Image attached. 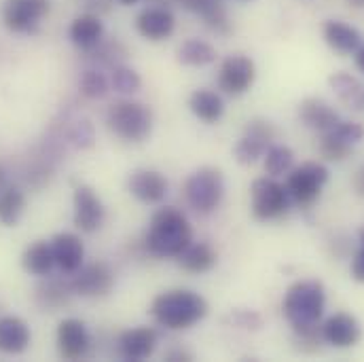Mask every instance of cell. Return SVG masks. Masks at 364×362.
<instances>
[{
	"label": "cell",
	"mask_w": 364,
	"mask_h": 362,
	"mask_svg": "<svg viewBox=\"0 0 364 362\" xmlns=\"http://www.w3.org/2000/svg\"><path fill=\"white\" fill-rule=\"evenodd\" d=\"M324 305L326 292L318 280H301L288 288L284 297V316L299 339L322 337L320 318L324 314Z\"/></svg>",
	"instance_id": "6da1fadb"
},
{
	"label": "cell",
	"mask_w": 364,
	"mask_h": 362,
	"mask_svg": "<svg viewBox=\"0 0 364 362\" xmlns=\"http://www.w3.org/2000/svg\"><path fill=\"white\" fill-rule=\"evenodd\" d=\"M193 242V229L176 208H161L153 214L144 235V246L153 257L176 259Z\"/></svg>",
	"instance_id": "7a4b0ae2"
},
{
	"label": "cell",
	"mask_w": 364,
	"mask_h": 362,
	"mask_svg": "<svg viewBox=\"0 0 364 362\" xmlns=\"http://www.w3.org/2000/svg\"><path fill=\"white\" fill-rule=\"evenodd\" d=\"M153 318L172 331L195 326L208 314V303L201 294L193 290H168L155 297L151 305Z\"/></svg>",
	"instance_id": "3957f363"
},
{
	"label": "cell",
	"mask_w": 364,
	"mask_h": 362,
	"mask_svg": "<svg viewBox=\"0 0 364 362\" xmlns=\"http://www.w3.org/2000/svg\"><path fill=\"white\" fill-rule=\"evenodd\" d=\"M106 123L119 138L127 142H142L153 129V112L140 102L119 100L108 108Z\"/></svg>",
	"instance_id": "277c9868"
},
{
	"label": "cell",
	"mask_w": 364,
	"mask_h": 362,
	"mask_svg": "<svg viewBox=\"0 0 364 362\" xmlns=\"http://www.w3.org/2000/svg\"><path fill=\"white\" fill-rule=\"evenodd\" d=\"M184 195L186 201L193 210L199 214H210L214 212L225 195V179L223 172L216 168H201L188 176L184 184Z\"/></svg>",
	"instance_id": "5b68a950"
},
{
	"label": "cell",
	"mask_w": 364,
	"mask_h": 362,
	"mask_svg": "<svg viewBox=\"0 0 364 362\" xmlns=\"http://www.w3.org/2000/svg\"><path fill=\"white\" fill-rule=\"evenodd\" d=\"M51 0H4L0 9L2 23L15 34H34L41 19L49 13Z\"/></svg>",
	"instance_id": "8992f818"
},
{
	"label": "cell",
	"mask_w": 364,
	"mask_h": 362,
	"mask_svg": "<svg viewBox=\"0 0 364 362\" xmlns=\"http://www.w3.org/2000/svg\"><path fill=\"white\" fill-rule=\"evenodd\" d=\"M252 216L259 220H275L282 218L290 208V195L284 184L272 179H259L252 182Z\"/></svg>",
	"instance_id": "52a82bcc"
},
{
	"label": "cell",
	"mask_w": 364,
	"mask_h": 362,
	"mask_svg": "<svg viewBox=\"0 0 364 362\" xmlns=\"http://www.w3.org/2000/svg\"><path fill=\"white\" fill-rule=\"evenodd\" d=\"M326 182H328V170L322 164L307 161V164H303L301 168H296V170H292L288 174L286 191L301 206H309L320 197L322 186Z\"/></svg>",
	"instance_id": "ba28073f"
},
{
	"label": "cell",
	"mask_w": 364,
	"mask_h": 362,
	"mask_svg": "<svg viewBox=\"0 0 364 362\" xmlns=\"http://www.w3.org/2000/svg\"><path fill=\"white\" fill-rule=\"evenodd\" d=\"M275 140V127L273 123L265 119H255L246 125V134L242 136V140L235 144V159L242 166H250L257 164L261 157H265L267 149L272 147Z\"/></svg>",
	"instance_id": "9c48e42d"
},
{
	"label": "cell",
	"mask_w": 364,
	"mask_h": 362,
	"mask_svg": "<svg viewBox=\"0 0 364 362\" xmlns=\"http://www.w3.org/2000/svg\"><path fill=\"white\" fill-rule=\"evenodd\" d=\"M257 79V66L248 55H229L218 73V87L229 95H242L252 87Z\"/></svg>",
	"instance_id": "30bf717a"
},
{
	"label": "cell",
	"mask_w": 364,
	"mask_h": 362,
	"mask_svg": "<svg viewBox=\"0 0 364 362\" xmlns=\"http://www.w3.org/2000/svg\"><path fill=\"white\" fill-rule=\"evenodd\" d=\"M91 348V337L85 322L77 318H66L58 326V350L66 361H81L87 356Z\"/></svg>",
	"instance_id": "8fae6325"
},
{
	"label": "cell",
	"mask_w": 364,
	"mask_h": 362,
	"mask_svg": "<svg viewBox=\"0 0 364 362\" xmlns=\"http://www.w3.org/2000/svg\"><path fill=\"white\" fill-rule=\"evenodd\" d=\"M114 284V275L110 272V267L106 263H91L83 265L73 277V288L75 294L79 297H87V299H97V297H106L112 290Z\"/></svg>",
	"instance_id": "7c38bea8"
},
{
	"label": "cell",
	"mask_w": 364,
	"mask_h": 362,
	"mask_svg": "<svg viewBox=\"0 0 364 362\" xmlns=\"http://www.w3.org/2000/svg\"><path fill=\"white\" fill-rule=\"evenodd\" d=\"M106 216V210L102 206V199L95 195V191L81 184L75 188V227L85 231V233H93L102 227Z\"/></svg>",
	"instance_id": "4fadbf2b"
},
{
	"label": "cell",
	"mask_w": 364,
	"mask_h": 362,
	"mask_svg": "<svg viewBox=\"0 0 364 362\" xmlns=\"http://www.w3.org/2000/svg\"><path fill=\"white\" fill-rule=\"evenodd\" d=\"M174 28H176L174 13L166 6H146L136 17V30L146 41H155V43L166 41L172 36Z\"/></svg>",
	"instance_id": "5bb4252c"
},
{
	"label": "cell",
	"mask_w": 364,
	"mask_h": 362,
	"mask_svg": "<svg viewBox=\"0 0 364 362\" xmlns=\"http://www.w3.org/2000/svg\"><path fill=\"white\" fill-rule=\"evenodd\" d=\"M299 119H301V123L305 127H309L314 132H320V134L333 132L341 123L339 112L328 102H324L320 97L303 100L301 106H299Z\"/></svg>",
	"instance_id": "9a60e30c"
},
{
	"label": "cell",
	"mask_w": 364,
	"mask_h": 362,
	"mask_svg": "<svg viewBox=\"0 0 364 362\" xmlns=\"http://www.w3.org/2000/svg\"><path fill=\"white\" fill-rule=\"evenodd\" d=\"M363 326L350 314H335L322 324V339L335 348H352L360 341Z\"/></svg>",
	"instance_id": "2e32d148"
},
{
	"label": "cell",
	"mask_w": 364,
	"mask_h": 362,
	"mask_svg": "<svg viewBox=\"0 0 364 362\" xmlns=\"http://www.w3.org/2000/svg\"><path fill=\"white\" fill-rule=\"evenodd\" d=\"M55 265L60 267L62 273H77L83 267L85 259V246L79 235L75 233H58L51 240Z\"/></svg>",
	"instance_id": "e0dca14e"
},
{
	"label": "cell",
	"mask_w": 364,
	"mask_h": 362,
	"mask_svg": "<svg viewBox=\"0 0 364 362\" xmlns=\"http://www.w3.org/2000/svg\"><path fill=\"white\" fill-rule=\"evenodd\" d=\"M129 193L144 203H159L168 193V181L155 170H136L127 181Z\"/></svg>",
	"instance_id": "ac0fdd59"
},
{
	"label": "cell",
	"mask_w": 364,
	"mask_h": 362,
	"mask_svg": "<svg viewBox=\"0 0 364 362\" xmlns=\"http://www.w3.org/2000/svg\"><path fill=\"white\" fill-rule=\"evenodd\" d=\"M75 294L73 282L62 277H47L43 280L34 290V301L43 312H58L66 305H70Z\"/></svg>",
	"instance_id": "d6986e66"
},
{
	"label": "cell",
	"mask_w": 364,
	"mask_h": 362,
	"mask_svg": "<svg viewBox=\"0 0 364 362\" xmlns=\"http://www.w3.org/2000/svg\"><path fill=\"white\" fill-rule=\"evenodd\" d=\"M157 348V333L149 326L125 331L119 339V352L125 361H144L153 356Z\"/></svg>",
	"instance_id": "ffe728a7"
},
{
	"label": "cell",
	"mask_w": 364,
	"mask_h": 362,
	"mask_svg": "<svg viewBox=\"0 0 364 362\" xmlns=\"http://www.w3.org/2000/svg\"><path fill=\"white\" fill-rule=\"evenodd\" d=\"M178 4L184 11L199 15L205 21V26L218 34H227L231 30L229 15L223 0H178Z\"/></svg>",
	"instance_id": "44dd1931"
},
{
	"label": "cell",
	"mask_w": 364,
	"mask_h": 362,
	"mask_svg": "<svg viewBox=\"0 0 364 362\" xmlns=\"http://www.w3.org/2000/svg\"><path fill=\"white\" fill-rule=\"evenodd\" d=\"M32 333L30 326L17 316L0 318V352L4 354H21L30 346Z\"/></svg>",
	"instance_id": "7402d4cb"
},
{
	"label": "cell",
	"mask_w": 364,
	"mask_h": 362,
	"mask_svg": "<svg viewBox=\"0 0 364 362\" xmlns=\"http://www.w3.org/2000/svg\"><path fill=\"white\" fill-rule=\"evenodd\" d=\"M324 41L337 53L348 55V53H356V49L363 45V34L350 23H343L339 19H331L324 23Z\"/></svg>",
	"instance_id": "603a6c76"
},
{
	"label": "cell",
	"mask_w": 364,
	"mask_h": 362,
	"mask_svg": "<svg viewBox=\"0 0 364 362\" xmlns=\"http://www.w3.org/2000/svg\"><path fill=\"white\" fill-rule=\"evenodd\" d=\"M68 36H70V41H73L79 49H83V51L95 47V45L102 41V36H104V23H102L100 15L83 13V15L75 17L73 23H70Z\"/></svg>",
	"instance_id": "cb8c5ba5"
},
{
	"label": "cell",
	"mask_w": 364,
	"mask_h": 362,
	"mask_svg": "<svg viewBox=\"0 0 364 362\" xmlns=\"http://www.w3.org/2000/svg\"><path fill=\"white\" fill-rule=\"evenodd\" d=\"M21 265L23 270L32 275H41L47 277L51 270L55 267V257H53V248L51 242H34L32 246L26 248V252L21 255Z\"/></svg>",
	"instance_id": "d4e9b609"
},
{
	"label": "cell",
	"mask_w": 364,
	"mask_h": 362,
	"mask_svg": "<svg viewBox=\"0 0 364 362\" xmlns=\"http://www.w3.org/2000/svg\"><path fill=\"white\" fill-rule=\"evenodd\" d=\"M188 108L191 112L205 121V123H216L225 115V102L218 93L210 90H197L188 97Z\"/></svg>",
	"instance_id": "484cf974"
},
{
	"label": "cell",
	"mask_w": 364,
	"mask_h": 362,
	"mask_svg": "<svg viewBox=\"0 0 364 362\" xmlns=\"http://www.w3.org/2000/svg\"><path fill=\"white\" fill-rule=\"evenodd\" d=\"M176 259H178V263H181V267L184 272L205 273L216 265V259L218 257H216V252H214L212 246H208L203 242H199V244H193L191 242Z\"/></svg>",
	"instance_id": "4316f807"
},
{
	"label": "cell",
	"mask_w": 364,
	"mask_h": 362,
	"mask_svg": "<svg viewBox=\"0 0 364 362\" xmlns=\"http://www.w3.org/2000/svg\"><path fill=\"white\" fill-rule=\"evenodd\" d=\"M26 210V195L17 186H6L0 191V223L4 227H15Z\"/></svg>",
	"instance_id": "83f0119b"
},
{
	"label": "cell",
	"mask_w": 364,
	"mask_h": 362,
	"mask_svg": "<svg viewBox=\"0 0 364 362\" xmlns=\"http://www.w3.org/2000/svg\"><path fill=\"white\" fill-rule=\"evenodd\" d=\"M216 60V49L199 38L184 41L178 49V62L186 66H208Z\"/></svg>",
	"instance_id": "f1b7e54d"
},
{
	"label": "cell",
	"mask_w": 364,
	"mask_h": 362,
	"mask_svg": "<svg viewBox=\"0 0 364 362\" xmlns=\"http://www.w3.org/2000/svg\"><path fill=\"white\" fill-rule=\"evenodd\" d=\"M328 85H331V90L335 91V95L341 100V102H346V104H350V106H356V102H358V97H360V93H363V85L358 83V79H354L352 75H348V73H337V75H333L331 79H328Z\"/></svg>",
	"instance_id": "f546056e"
},
{
	"label": "cell",
	"mask_w": 364,
	"mask_h": 362,
	"mask_svg": "<svg viewBox=\"0 0 364 362\" xmlns=\"http://www.w3.org/2000/svg\"><path fill=\"white\" fill-rule=\"evenodd\" d=\"M294 161V153L284 144H272L265 153V172L269 176H282L290 172Z\"/></svg>",
	"instance_id": "4dcf8cb0"
},
{
	"label": "cell",
	"mask_w": 364,
	"mask_h": 362,
	"mask_svg": "<svg viewBox=\"0 0 364 362\" xmlns=\"http://www.w3.org/2000/svg\"><path fill=\"white\" fill-rule=\"evenodd\" d=\"M87 53H91V62H95V64L100 62L102 66H110V68L121 66V60L125 58V49L117 41H112V43L100 41L95 47L87 49Z\"/></svg>",
	"instance_id": "1f68e13d"
},
{
	"label": "cell",
	"mask_w": 364,
	"mask_h": 362,
	"mask_svg": "<svg viewBox=\"0 0 364 362\" xmlns=\"http://www.w3.org/2000/svg\"><path fill=\"white\" fill-rule=\"evenodd\" d=\"M79 90L85 97L90 100H97V97H104L108 90H110V83L106 79V75L97 68H90L81 75V81H79Z\"/></svg>",
	"instance_id": "d6a6232c"
},
{
	"label": "cell",
	"mask_w": 364,
	"mask_h": 362,
	"mask_svg": "<svg viewBox=\"0 0 364 362\" xmlns=\"http://www.w3.org/2000/svg\"><path fill=\"white\" fill-rule=\"evenodd\" d=\"M352 151V144H348L343 138H339L335 132H326L320 138V153L328 161H343Z\"/></svg>",
	"instance_id": "836d02e7"
},
{
	"label": "cell",
	"mask_w": 364,
	"mask_h": 362,
	"mask_svg": "<svg viewBox=\"0 0 364 362\" xmlns=\"http://www.w3.org/2000/svg\"><path fill=\"white\" fill-rule=\"evenodd\" d=\"M110 83H112L114 90L121 91V93H136L142 85L140 75L134 68H127V66H114Z\"/></svg>",
	"instance_id": "e575fe53"
},
{
	"label": "cell",
	"mask_w": 364,
	"mask_h": 362,
	"mask_svg": "<svg viewBox=\"0 0 364 362\" xmlns=\"http://www.w3.org/2000/svg\"><path fill=\"white\" fill-rule=\"evenodd\" d=\"M70 140L75 147L79 149H90L93 147V140H95V134H93V125H91L87 119H81L73 125L70 129Z\"/></svg>",
	"instance_id": "d590c367"
},
{
	"label": "cell",
	"mask_w": 364,
	"mask_h": 362,
	"mask_svg": "<svg viewBox=\"0 0 364 362\" xmlns=\"http://www.w3.org/2000/svg\"><path fill=\"white\" fill-rule=\"evenodd\" d=\"M339 138H343L348 144H358L364 138V127L360 123H352V121H341L335 129H333Z\"/></svg>",
	"instance_id": "8d00e7d4"
},
{
	"label": "cell",
	"mask_w": 364,
	"mask_h": 362,
	"mask_svg": "<svg viewBox=\"0 0 364 362\" xmlns=\"http://www.w3.org/2000/svg\"><path fill=\"white\" fill-rule=\"evenodd\" d=\"M352 277L364 284V246H360V250L352 259Z\"/></svg>",
	"instance_id": "74e56055"
},
{
	"label": "cell",
	"mask_w": 364,
	"mask_h": 362,
	"mask_svg": "<svg viewBox=\"0 0 364 362\" xmlns=\"http://www.w3.org/2000/svg\"><path fill=\"white\" fill-rule=\"evenodd\" d=\"M110 2H112V0H85V6L90 9V13L97 15V13L110 11Z\"/></svg>",
	"instance_id": "f35d334b"
},
{
	"label": "cell",
	"mask_w": 364,
	"mask_h": 362,
	"mask_svg": "<svg viewBox=\"0 0 364 362\" xmlns=\"http://www.w3.org/2000/svg\"><path fill=\"white\" fill-rule=\"evenodd\" d=\"M166 361H191V354L184 350H172L166 354Z\"/></svg>",
	"instance_id": "ab89813d"
},
{
	"label": "cell",
	"mask_w": 364,
	"mask_h": 362,
	"mask_svg": "<svg viewBox=\"0 0 364 362\" xmlns=\"http://www.w3.org/2000/svg\"><path fill=\"white\" fill-rule=\"evenodd\" d=\"M354 62H356V66H358V70L364 73V45H360L358 49H356V55H354Z\"/></svg>",
	"instance_id": "60d3db41"
},
{
	"label": "cell",
	"mask_w": 364,
	"mask_h": 362,
	"mask_svg": "<svg viewBox=\"0 0 364 362\" xmlns=\"http://www.w3.org/2000/svg\"><path fill=\"white\" fill-rule=\"evenodd\" d=\"M354 186H356V191L364 195V168L358 170V174H356V179H354Z\"/></svg>",
	"instance_id": "b9f144b4"
},
{
	"label": "cell",
	"mask_w": 364,
	"mask_h": 362,
	"mask_svg": "<svg viewBox=\"0 0 364 362\" xmlns=\"http://www.w3.org/2000/svg\"><path fill=\"white\" fill-rule=\"evenodd\" d=\"M153 6H166V9H170L172 4H178V0H149Z\"/></svg>",
	"instance_id": "7bdbcfd3"
},
{
	"label": "cell",
	"mask_w": 364,
	"mask_h": 362,
	"mask_svg": "<svg viewBox=\"0 0 364 362\" xmlns=\"http://www.w3.org/2000/svg\"><path fill=\"white\" fill-rule=\"evenodd\" d=\"M354 108H358V110H364V90L360 93V97H358V102H356V106Z\"/></svg>",
	"instance_id": "ee69618b"
},
{
	"label": "cell",
	"mask_w": 364,
	"mask_h": 362,
	"mask_svg": "<svg viewBox=\"0 0 364 362\" xmlns=\"http://www.w3.org/2000/svg\"><path fill=\"white\" fill-rule=\"evenodd\" d=\"M4 181H6V174H4V168L0 166V188L4 186Z\"/></svg>",
	"instance_id": "f6af8a7d"
},
{
	"label": "cell",
	"mask_w": 364,
	"mask_h": 362,
	"mask_svg": "<svg viewBox=\"0 0 364 362\" xmlns=\"http://www.w3.org/2000/svg\"><path fill=\"white\" fill-rule=\"evenodd\" d=\"M117 2H121V4H125V6H129V4H136V2H140V0H117Z\"/></svg>",
	"instance_id": "bcb514c9"
},
{
	"label": "cell",
	"mask_w": 364,
	"mask_h": 362,
	"mask_svg": "<svg viewBox=\"0 0 364 362\" xmlns=\"http://www.w3.org/2000/svg\"><path fill=\"white\" fill-rule=\"evenodd\" d=\"M352 4H356V6H364V0H350Z\"/></svg>",
	"instance_id": "7dc6e473"
},
{
	"label": "cell",
	"mask_w": 364,
	"mask_h": 362,
	"mask_svg": "<svg viewBox=\"0 0 364 362\" xmlns=\"http://www.w3.org/2000/svg\"><path fill=\"white\" fill-rule=\"evenodd\" d=\"M358 238H360V246H364V229H360V235Z\"/></svg>",
	"instance_id": "c3c4849f"
}]
</instances>
